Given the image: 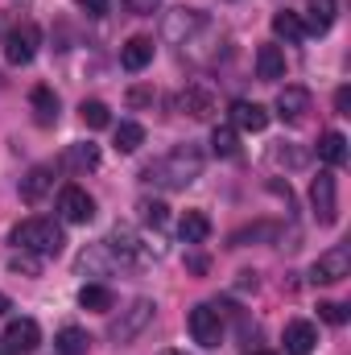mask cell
<instances>
[{"label": "cell", "mask_w": 351, "mask_h": 355, "mask_svg": "<svg viewBox=\"0 0 351 355\" xmlns=\"http://www.w3.org/2000/svg\"><path fill=\"white\" fill-rule=\"evenodd\" d=\"M203 149L198 145H174L166 157H157L153 166H145V182L162 186V190H186L194 178H203Z\"/></svg>", "instance_id": "6da1fadb"}, {"label": "cell", "mask_w": 351, "mask_h": 355, "mask_svg": "<svg viewBox=\"0 0 351 355\" xmlns=\"http://www.w3.org/2000/svg\"><path fill=\"white\" fill-rule=\"evenodd\" d=\"M12 244L21 252H33V257H58L67 236H62V227L54 219H25V223L12 227Z\"/></svg>", "instance_id": "7a4b0ae2"}, {"label": "cell", "mask_w": 351, "mask_h": 355, "mask_svg": "<svg viewBox=\"0 0 351 355\" xmlns=\"http://www.w3.org/2000/svg\"><path fill=\"white\" fill-rule=\"evenodd\" d=\"M37 46H42V29L33 21H17L8 29V37H4V58L12 67H29L37 58Z\"/></svg>", "instance_id": "3957f363"}, {"label": "cell", "mask_w": 351, "mask_h": 355, "mask_svg": "<svg viewBox=\"0 0 351 355\" xmlns=\"http://www.w3.org/2000/svg\"><path fill=\"white\" fill-rule=\"evenodd\" d=\"M310 207H314V219L323 227H331L339 219V182H335L331 170H323V174L310 182Z\"/></svg>", "instance_id": "277c9868"}, {"label": "cell", "mask_w": 351, "mask_h": 355, "mask_svg": "<svg viewBox=\"0 0 351 355\" xmlns=\"http://www.w3.org/2000/svg\"><path fill=\"white\" fill-rule=\"evenodd\" d=\"M153 310H157V306H153L149 297H137V302H132V306H128V310L112 322V327H108V335H112L116 343H132V339H137V335L153 322Z\"/></svg>", "instance_id": "5b68a950"}, {"label": "cell", "mask_w": 351, "mask_h": 355, "mask_svg": "<svg viewBox=\"0 0 351 355\" xmlns=\"http://www.w3.org/2000/svg\"><path fill=\"white\" fill-rule=\"evenodd\" d=\"M348 272H351V248L348 244H335V248H327V252L310 265V281H314V285H339Z\"/></svg>", "instance_id": "8992f818"}, {"label": "cell", "mask_w": 351, "mask_h": 355, "mask_svg": "<svg viewBox=\"0 0 351 355\" xmlns=\"http://www.w3.org/2000/svg\"><path fill=\"white\" fill-rule=\"evenodd\" d=\"M186 327H190V339L203 343V347H219L223 343V322H219L215 306H194L186 314Z\"/></svg>", "instance_id": "52a82bcc"}, {"label": "cell", "mask_w": 351, "mask_h": 355, "mask_svg": "<svg viewBox=\"0 0 351 355\" xmlns=\"http://www.w3.org/2000/svg\"><path fill=\"white\" fill-rule=\"evenodd\" d=\"M178 107H182V116H190V120H215L219 99H215V91L207 87V83H186L182 95H178Z\"/></svg>", "instance_id": "ba28073f"}, {"label": "cell", "mask_w": 351, "mask_h": 355, "mask_svg": "<svg viewBox=\"0 0 351 355\" xmlns=\"http://www.w3.org/2000/svg\"><path fill=\"white\" fill-rule=\"evenodd\" d=\"M207 25V17L198 12V8H174V12H166V25H162V33H166V42H174V46H186L198 29Z\"/></svg>", "instance_id": "9c48e42d"}, {"label": "cell", "mask_w": 351, "mask_h": 355, "mask_svg": "<svg viewBox=\"0 0 351 355\" xmlns=\"http://www.w3.org/2000/svg\"><path fill=\"white\" fill-rule=\"evenodd\" d=\"M58 211H62L67 223H91V219H95V198H91L83 186H62Z\"/></svg>", "instance_id": "30bf717a"}, {"label": "cell", "mask_w": 351, "mask_h": 355, "mask_svg": "<svg viewBox=\"0 0 351 355\" xmlns=\"http://www.w3.org/2000/svg\"><path fill=\"white\" fill-rule=\"evenodd\" d=\"M103 244H108V252L116 257V265H120V268H137V265H145V248H141V240H137V236H132L128 227H116V232H112V236H108Z\"/></svg>", "instance_id": "8fae6325"}, {"label": "cell", "mask_w": 351, "mask_h": 355, "mask_svg": "<svg viewBox=\"0 0 351 355\" xmlns=\"http://www.w3.org/2000/svg\"><path fill=\"white\" fill-rule=\"evenodd\" d=\"M42 343V327L33 318H12L8 331H4V352L8 355H29Z\"/></svg>", "instance_id": "7c38bea8"}, {"label": "cell", "mask_w": 351, "mask_h": 355, "mask_svg": "<svg viewBox=\"0 0 351 355\" xmlns=\"http://www.w3.org/2000/svg\"><path fill=\"white\" fill-rule=\"evenodd\" d=\"M310 91L306 87H298V83H289V87H281L277 91V116L285 120V124H302L306 120V112H310Z\"/></svg>", "instance_id": "4fadbf2b"}, {"label": "cell", "mask_w": 351, "mask_h": 355, "mask_svg": "<svg viewBox=\"0 0 351 355\" xmlns=\"http://www.w3.org/2000/svg\"><path fill=\"white\" fill-rule=\"evenodd\" d=\"M314 343H318V331H314V322H306V318H293V322L285 327V355H310V352H314Z\"/></svg>", "instance_id": "5bb4252c"}, {"label": "cell", "mask_w": 351, "mask_h": 355, "mask_svg": "<svg viewBox=\"0 0 351 355\" xmlns=\"http://www.w3.org/2000/svg\"><path fill=\"white\" fill-rule=\"evenodd\" d=\"M232 124L244 128V132H264L268 128V112L261 103H252V99H236L232 103Z\"/></svg>", "instance_id": "9a60e30c"}, {"label": "cell", "mask_w": 351, "mask_h": 355, "mask_svg": "<svg viewBox=\"0 0 351 355\" xmlns=\"http://www.w3.org/2000/svg\"><path fill=\"white\" fill-rule=\"evenodd\" d=\"M50 190H54V170H50V166H33L29 174L21 178V198H25L29 207H33V202H42Z\"/></svg>", "instance_id": "2e32d148"}, {"label": "cell", "mask_w": 351, "mask_h": 355, "mask_svg": "<svg viewBox=\"0 0 351 355\" xmlns=\"http://www.w3.org/2000/svg\"><path fill=\"white\" fill-rule=\"evenodd\" d=\"M153 62V37H128L120 46V67L124 71H145Z\"/></svg>", "instance_id": "e0dca14e"}, {"label": "cell", "mask_w": 351, "mask_h": 355, "mask_svg": "<svg viewBox=\"0 0 351 355\" xmlns=\"http://www.w3.org/2000/svg\"><path fill=\"white\" fill-rule=\"evenodd\" d=\"M335 17H339V0H306V29L310 33H327L331 25H335Z\"/></svg>", "instance_id": "ac0fdd59"}, {"label": "cell", "mask_w": 351, "mask_h": 355, "mask_svg": "<svg viewBox=\"0 0 351 355\" xmlns=\"http://www.w3.org/2000/svg\"><path fill=\"white\" fill-rule=\"evenodd\" d=\"M29 107H33V120L42 124V128H50L54 120H58V95H54V87H33L29 91Z\"/></svg>", "instance_id": "d6986e66"}, {"label": "cell", "mask_w": 351, "mask_h": 355, "mask_svg": "<svg viewBox=\"0 0 351 355\" xmlns=\"http://www.w3.org/2000/svg\"><path fill=\"white\" fill-rule=\"evenodd\" d=\"M257 79L261 83L285 79V54H281V46H261L257 50Z\"/></svg>", "instance_id": "ffe728a7"}, {"label": "cell", "mask_w": 351, "mask_h": 355, "mask_svg": "<svg viewBox=\"0 0 351 355\" xmlns=\"http://www.w3.org/2000/svg\"><path fill=\"white\" fill-rule=\"evenodd\" d=\"M178 236H182V244H203L211 236V219L203 211H186L182 223H178Z\"/></svg>", "instance_id": "44dd1931"}, {"label": "cell", "mask_w": 351, "mask_h": 355, "mask_svg": "<svg viewBox=\"0 0 351 355\" xmlns=\"http://www.w3.org/2000/svg\"><path fill=\"white\" fill-rule=\"evenodd\" d=\"M273 33H277L281 42L298 46V42L306 37V25H302V17H298V12H289V8H285V12H277V17H273Z\"/></svg>", "instance_id": "7402d4cb"}, {"label": "cell", "mask_w": 351, "mask_h": 355, "mask_svg": "<svg viewBox=\"0 0 351 355\" xmlns=\"http://www.w3.org/2000/svg\"><path fill=\"white\" fill-rule=\"evenodd\" d=\"M112 268H120V265L108 252V244H91L87 252L79 257V272H112Z\"/></svg>", "instance_id": "603a6c76"}, {"label": "cell", "mask_w": 351, "mask_h": 355, "mask_svg": "<svg viewBox=\"0 0 351 355\" xmlns=\"http://www.w3.org/2000/svg\"><path fill=\"white\" fill-rule=\"evenodd\" d=\"M54 347H58V355H87L91 335L87 331H79V327H62L58 339H54Z\"/></svg>", "instance_id": "cb8c5ba5"}, {"label": "cell", "mask_w": 351, "mask_h": 355, "mask_svg": "<svg viewBox=\"0 0 351 355\" xmlns=\"http://www.w3.org/2000/svg\"><path fill=\"white\" fill-rule=\"evenodd\" d=\"M318 157H323L327 166H343V162H348V137H343V132H323Z\"/></svg>", "instance_id": "d4e9b609"}, {"label": "cell", "mask_w": 351, "mask_h": 355, "mask_svg": "<svg viewBox=\"0 0 351 355\" xmlns=\"http://www.w3.org/2000/svg\"><path fill=\"white\" fill-rule=\"evenodd\" d=\"M79 306H83V310H99V314H108V310L116 306V297H112L108 285H83V289H79Z\"/></svg>", "instance_id": "484cf974"}, {"label": "cell", "mask_w": 351, "mask_h": 355, "mask_svg": "<svg viewBox=\"0 0 351 355\" xmlns=\"http://www.w3.org/2000/svg\"><path fill=\"white\" fill-rule=\"evenodd\" d=\"M211 149H215V157H236V153H240V137H236V128H232V124H215V132H211Z\"/></svg>", "instance_id": "4316f807"}, {"label": "cell", "mask_w": 351, "mask_h": 355, "mask_svg": "<svg viewBox=\"0 0 351 355\" xmlns=\"http://www.w3.org/2000/svg\"><path fill=\"white\" fill-rule=\"evenodd\" d=\"M67 166H71V170H95V166H99V149H95V145H71V149H67Z\"/></svg>", "instance_id": "83f0119b"}, {"label": "cell", "mask_w": 351, "mask_h": 355, "mask_svg": "<svg viewBox=\"0 0 351 355\" xmlns=\"http://www.w3.org/2000/svg\"><path fill=\"white\" fill-rule=\"evenodd\" d=\"M141 145H145V128L141 124H120L116 128V149L120 153H137Z\"/></svg>", "instance_id": "f1b7e54d"}, {"label": "cell", "mask_w": 351, "mask_h": 355, "mask_svg": "<svg viewBox=\"0 0 351 355\" xmlns=\"http://www.w3.org/2000/svg\"><path fill=\"white\" fill-rule=\"evenodd\" d=\"M79 116H83L87 128H108V124H112L108 103H99V99H83V103H79Z\"/></svg>", "instance_id": "f546056e"}, {"label": "cell", "mask_w": 351, "mask_h": 355, "mask_svg": "<svg viewBox=\"0 0 351 355\" xmlns=\"http://www.w3.org/2000/svg\"><path fill=\"white\" fill-rule=\"evenodd\" d=\"M37 268H42V261H37L33 252H12V257H8V272H21V277H37Z\"/></svg>", "instance_id": "4dcf8cb0"}, {"label": "cell", "mask_w": 351, "mask_h": 355, "mask_svg": "<svg viewBox=\"0 0 351 355\" xmlns=\"http://www.w3.org/2000/svg\"><path fill=\"white\" fill-rule=\"evenodd\" d=\"M273 162H277V166H293V170H298V166H306V153H302V149H293V145H273Z\"/></svg>", "instance_id": "1f68e13d"}, {"label": "cell", "mask_w": 351, "mask_h": 355, "mask_svg": "<svg viewBox=\"0 0 351 355\" xmlns=\"http://www.w3.org/2000/svg\"><path fill=\"white\" fill-rule=\"evenodd\" d=\"M261 236H277V223H257V227L236 232V236H232V248H240V244H248V240H261Z\"/></svg>", "instance_id": "d6a6232c"}, {"label": "cell", "mask_w": 351, "mask_h": 355, "mask_svg": "<svg viewBox=\"0 0 351 355\" xmlns=\"http://www.w3.org/2000/svg\"><path fill=\"white\" fill-rule=\"evenodd\" d=\"M318 318H327L331 327H343V322H348V306H343V302H323V306H318Z\"/></svg>", "instance_id": "836d02e7"}, {"label": "cell", "mask_w": 351, "mask_h": 355, "mask_svg": "<svg viewBox=\"0 0 351 355\" xmlns=\"http://www.w3.org/2000/svg\"><path fill=\"white\" fill-rule=\"evenodd\" d=\"M141 219L149 227H166V202H141Z\"/></svg>", "instance_id": "e575fe53"}, {"label": "cell", "mask_w": 351, "mask_h": 355, "mask_svg": "<svg viewBox=\"0 0 351 355\" xmlns=\"http://www.w3.org/2000/svg\"><path fill=\"white\" fill-rule=\"evenodd\" d=\"M157 4H162V0H124V8H128V12H137V17H153V12H157Z\"/></svg>", "instance_id": "d590c367"}, {"label": "cell", "mask_w": 351, "mask_h": 355, "mask_svg": "<svg viewBox=\"0 0 351 355\" xmlns=\"http://www.w3.org/2000/svg\"><path fill=\"white\" fill-rule=\"evenodd\" d=\"M79 8H83L87 17H103V12H108V0H79Z\"/></svg>", "instance_id": "8d00e7d4"}, {"label": "cell", "mask_w": 351, "mask_h": 355, "mask_svg": "<svg viewBox=\"0 0 351 355\" xmlns=\"http://www.w3.org/2000/svg\"><path fill=\"white\" fill-rule=\"evenodd\" d=\"M335 107H339V116H351V91L348 87L335 91Z\"/></svg>", "instance_id": "74e56055"}, {"label": "cell", "mask_w": 351, "mask_h": 355, "mask_svg": "<svg viewBox=\"0 0 351 355\" xmlns=\"http://www.w3.org/2000/svg\"><path fill=\"white\" fill-rule=\"evenodd\" d=\"M128 103H132V107H141V103H153V91H145V87L128 91Z\"/></svg>", "instance_id": "f35d334b"}, {"label": "cell", "mask_w": 351, "mask_h": 355, "mask_svg": "<svg viewBox=\"0 0 351 355\" xmlns=\"http://www.w3.org/2000/svg\"><path fill=\"white\" fill-rule=\"evenodd\" d=\"M4 310H8V297H4V293H0V314H4Z\"/></svg>", "instance_id": "ab89813d"}, {"label": "cell", "mask_w": 351, "mask_h": 355, "mask_svg": "<svg viewBox=\"0 0 351 355\" xmlns=\"http://www.w3.org/2000/svg\"><path fill=\"white\" fill-rule=\"evenodd\" d=\"M162 355H186V352H162Z\"/></svg>", "instance_id": "60d3db41"}, {"label": "cell", "mask_w": 351, "mask_h": 355, "mask_svg": "<svg viewBox=\"0 0 351 355\" xmlns=\"http://www.w3.org/2000/svg\"><path fill=\"white\" fill-rule=\"evenodd\" d=\"M252 355H273V352H252Z\"/></svg>", "instance_id": "b9f144b4"}]
</instances>
